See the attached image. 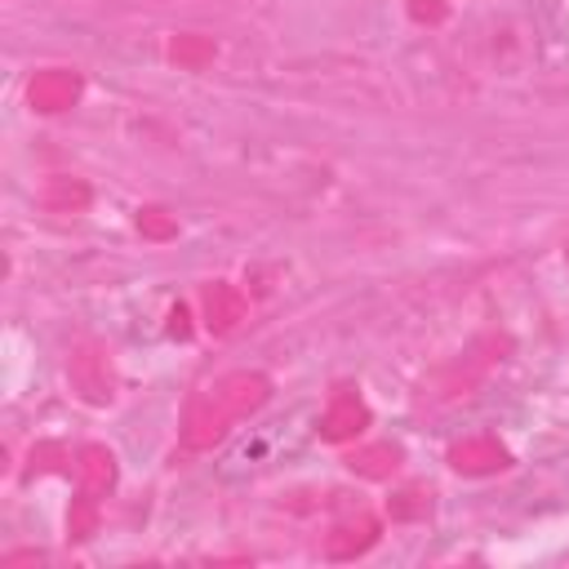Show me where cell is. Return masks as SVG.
I'll return each mask as SVG.
<instances>
[{
	"instance_id": "cell-1",
	"label": "cell",
	"mask_w": 569,
	"mask_h": 569,
	"mask_svg": "<svg viewBox=\"0 0 569 569\" xmlns=\"http://www.w3.org/2000/svg\"><path fill=\"white\" fill-rule=\"evenodd\" d=\"M67 378L89 405H107L111 400V365H107V356L98 347H76L71 360H67Z\"/></svg>"
},
{
	"instance_id": "cell-7",
	"label": "cell",
	"mask_w": 569,
	"mask_h": 569,
	"mask_svg": "<svg viewBox=\"0 0 569 569\" xmlns=\"http://www.w3.org/2000/svg\"><path fill=\"white\" fill-rule=\"evenodd\" d=\"M373 538H378V525H373L369 516H360V520H351V525H338V529L325 538V556H329V560H351V556H360L365 547H373Z\"/></svg>"
},
{
	"instance_id": "cell-2",
	"label": "cell",
	"mask_w": 569,
	"mask_h": 569,
	"mask_svg": "<svg viewBox=\"0 0 569 569\" xmlns=\"http://www.w3.org/2000/svg\"><path fill=\"white\" fill-rule=\"evenodd\" d=\"M76 98H80V76L67 71V67H49V71H40V76L31 80V89H27V102H31L36 111H44V116L67 111Z\"/></svg>"
},
{
	"instance_id": "cell-10",
	"label": "cell",
	"mask_w": 569,
	"mask_h": 569,
	"mask_svg": "<svg viewBox=\"0 0 569 569\" xmlns=\"http://www.w3.org/2000/svg\"><path fill=\"white\" fill-rule=\"evenodd\" d=\"M173 62L178 67H191V71L209 67L213 62V40L209 36H178L173 40Z\"/></svg>"
},
{
	"instance_id": "cell-8",
	"label": "cell",
	"mask_w": 569,
	"mask_h": 569,
	"mask_svg": "<svg viewBox=\"0 0 569 569\" xmlns=\"http://www.w3.org/2000/svg\"><path fill=\"white\" fill-rule=\"evenodd\" d=\"M40 204L53 209V213H80L89 204V187L76 182V178H49L44 191H40Z\"/></svg>"
},
{
	"instance_id": "cell-13",
	"label": "cell",
	"mask_w": 569,
	"mask_h": 569,
	"mask_svg": "<svg viewBox=\"0 0 569 569\" xmlns=\"http://www.w3.org/2000/svg\"><path fill=\"white\" fill-rule=\"evenodd\" d=\"M427 507H431V493H422V489H400V493L391 498V516H396V520L427 516Z\"/></svg>"
},
{
	"instance_id": "cell-6",
	"label": "cell",
	"mask_w": 569,
	"mask_h": 569,
	"mask_svg": "<svg viewBox=\"0 0 569 569\" xmlns=\"http://www.w3.org/2000/svg\"><path fill=\"white\" fill-rule=\"evenodd\" d=\"M76 480H80V493H107L111 489V480H116V462H111V453L102 449V445H84L80 453H76Z\"/></svg>"
},
{
	"instance_id": "cell-9",
	"label": "cell",
	"mask_w": 569,
	"mask_h": 569,
	"mask_svg": "<svg viewBox=\"0 0 569 569\" xmlns=\"http://www.w3.org/2000/svg\"><path fill=\"white\" fill-rule=\"evenodd\" d=\"M347 462H351V471H360V476H369V480H382V476L396 471L400 449H396V445H365V449H356Z\"/></svg>"
},
{
	"instance_id": "cell-15",
	"label": "cell",
	"mask_w": 569,
	"mask_h": 569,
	"mask_svg": "<svg viewBox=\"0 0 569 569\" xmlns=\"http://www.w3.org/2000/svg\"><path fill=\"white\" fill-rule=\"evenodd\" d=\"M409 13H413L418 22H440V18H445V4H440V0H413Z\"/></svg>"
},
{
	"instance_id": "cell-17",
	"label": "cell",
	"mask_w": 569,
	"mask_h": 569,
	"mask_svg": "<svg viewBox=\"0 0 569 569\" xmlns=\"http://www.w3.org/2000/svg\"><path fill=\"white\" fill-rule=\"evenodd\" d=\"M27 560H40L36 551H13V556H4V565H27Z\"/></svg>"
},
{
	"instance_id": "cell-5",
	"label": "cell",
	"mask_w": 569,
	"mask_h": 569,
	"mask_svg": "<svg viewBox=\"0 0 569 569\" xmlns=\"http://www.w3.org/2000/svg\"><path fill=\"white\" fill-rule=\"evenodd\" d=\"M449 462H453L458 471H467V476H485V471H498V467H507V449H502L493 436H471V440L453 445Z\"/></svg>"
},
{
	"instance_id": "cell-12",
	"label": "cell",
	"mask_w": 569,
	"mask_h": 569,
	"mask_svg": "<svg viewBox=\"0 0 569 569\" xmlns=\"http://www.w3.org/2000/svg\"><path fill=\"white\" fill-rule=\"evenodd\" d=\"M138 231L151 236V240H169V236H178V218L169 209H142L138 213Z\"/></svg>"
},
{
	"instance_id": "cell-11",
	"label": "cell",
	"mask_w": 569,
	"mask_h": 569,
	"mask_svg": "<svg viewBox=\"0 0 569 569\" xmlns=\"http://www.w3.org/2000/svg\"><path fill=\"white\" fill-rule=\"evenodd\" d=\"M67 533L80 542V538H93L98 533V498L93 493H80L67 511Z\"/></svg>"
},
{
	"instance_id": "cell-4",
	"label": "cell",
	"mask_w": 569,
	"mask_h": 569,
	"mask_svg": "<svg viewBox=\"0 0 569 569\" xmlns=\"http://www.w3.org/2000/svg\"><path fill=\"white\" fill-rule=\"evenodd\" d=\"M204 320H209L213 333H231L244 320V293L222 284V280L204 284Z\"/></svg>"
},
{
	"instance_id": "cell-16",
	"label": "cell",
	"mask_w": 569,
	"mask_h": 569,
	"mask_svg": "<svg viewBox=\"0 0 569 569\" xmlns=\"http://www.w3.org/2000/svg\"><path fill=\"white\" fill-rule=\"evenodd\" d=\"M169 333H178V338H187V333H191V329H187V311H182V307L169 316Z\"/></svg>"
},
{
	"instance_id": "cell-14",
	"label": "cell",
	"mask_w": 569,
	"mask_h": 569,
	"mask_svg": "<svg viewBox=\"0 0 569 569\" xmlns=\"http://www.w3.org/2000/svg\"><path fill=\"white\" fill-rule=\"evenodd\" d=\"M62 462H71V453H67L62 445H36V449H31V476H36V471H53V467H62Z\"/></svg>"
},
{
	"instance_id": "cell-3",
	"label": "cell",
	"mask_w": 569,
	"mask_h": 569,
	"mask_svg": "<svg viewBox=\"0 0 569 569\" xmlns=\"http://www.w3.org/2000/svg\"><path fill=\"white\" fill-rule=\"evenodd\" d=\"M365 422H369V409L360 405V396L356 391H338L320 413V436L325 440H351V436L365 431Z\"/></svg>"
}]
</instances>
